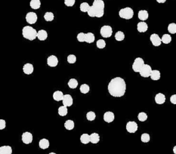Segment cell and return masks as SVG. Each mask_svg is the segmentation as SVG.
Masks as SVG:
<instances>
[{
	"instance_id": "cell-1",
	"label": "cell",
	"mask_w": 176,
	"mask_h": 154,
	"mask_svg": "<svg viewBox=\"0 0 176 154\" xmlns=\"http://www.w3.org/2000/svg\"><path fill=\"white\" fill-rule=\"evenodd\" d=\"M126 82L121 77H115L112 79L108 85V92L111 96L115 98L123 96L126 93Z\"/></svg>"
},
{
	"instance_id": "cell-2",
	"label": "cell",
	"mask_w": 176,
	"mask_h": 154,
	"mask_svg": "<svg viewBox=\"0 0 176 154\" xmlns=\"http://www.w3.org/2000/svg\"><path fill=\"white\" fill-rule=\"evenodd\" d=\"M22 34L24 38L33 41L37 37V32L32 26H26L22 30Z\"/></svg>"
},
{
	"instance_id": "cell-3",
	"label": "cell",
	"mask_w": 176,
	"mask_h": 154,
	"mask_svg": "<svg viewBox=\"0 0 176 154\" xmlns=\"http://www.w3.org/2000/svg\"><path fill=\"white\" fill-rule=\"evenodd\" d=\"M92 6L95 11V17L101 18L104 14V2L103 0H94Z\"/></svg>"
},
{
	"instance_id": "cell-4",
	"label": "cell",
	"mask_w": 176,
	"mask_h": 154,
	"mask_svg": "<svg viewBox=\"0 0 176 154\" xmlns=\"http://www.w3.org/2000/svg\"><path fill=\"white\" fill-rule=\"evenodd\" d=\"M119 15H120V17L121 18L126 19V20H129V19H132V18H133L134 11L132 10L131 8H129V7L122 8V9L119 12Z\"/></svg>"
},
{
	"instance_id": "cell-5",
	"label": "cell",
	"mask_w": 176,
	"mask_h": 154,
	"mask_svg": "<svg viewBox=\"0 0 176 154\" xmlns=\"http://www.w3.org/2000/svg\"><path fill=\"white\" fill-rule=\"evenodd\" d=\"M152 71V69H151V66L148 64H144L142 67L141 68L140 71H139V73H140L141 76L144 78H147V77H150V73Z\"/></svg>"
},
{
	"instance_id": "cell-6",
	"label": "cell",
	"mask_w": 176,
	"mask_h": 154,
	"mask_svg": "<svg viewBox=\"0 0 176 154\" xmlns=\"http://www.w3.org/2000/svg\"><path fill=\"white\" fill-rule=\"evenodd\" d=\"M101 35L104 37V38H109L110 36H112L113 33V30L112 27L110 26H108V25H105V26H103L101 28Z\"/></svg>"
},
{
	"instance_id": "cell-7",
	"label": "cell",
	"mask_w": 176,
	"mask_h": 154,
	"mask_svg": "<svg viewBox=\"0 0 176 154\" xmlns=\"http://www.w3.org/2000/svg\"><path fill=\"white\" fill-rule=\"evenodd\" d=\"M144 64V60L141 58H137L135 60L134 63L132 64V69H133V71L136 73H139L141 68L142 67V66Z\"/></svg>"
},
{
	"instance_id": "cell-8",
	"label": "cell",
	"mask_w": 176,
	"mask_h": 154,
	"mask_svg": "<svg viewBox=\"0 0 176 154\" xmlns=\"http://www.w3.org/2000/svg\"><path fill=\"white\" fill-rule=\"evenodd\" d=\"M37 15L35 12H29L26 15L27 22L30 24H33L37 21Z\"/></svg>"
},
{
	"instance_id": "cell-9",
	"label": "cell",
	"mask_w": 176,
	"mask_h": 154,
	"mask_svg": "<svg viewBox=\"0 0 176 154\" xmlns=\"http://www.w3.org/2000/svg\"><path fill=\"white\" fill-rule=\"evenodd\" d=\"M126 130L129 133H135L138 130V124L135 122H132V121L127 122Z\"/></svg>"
},
{
	"instance_id": "cell-10",
	"label": "cell",
	"mask_w": 176,
	"mask_h": 154,
	"mask_svg": "<svg viewBox=\"0 0 176 154\" xmlns=\"http://www.w3.org/2000/svg\"><path fill=\"white\" fill-rule=\"evenodd\" d=\"M22 141L25 144H31L33 141V134L30 132H26L22 134Z\"/></svg>"
},
{
	"instance_id": "cell-11",
	"label": "cell",
	"mask_w": 176,
	"mask_h": 154,
	"mask_svg": "<svg viewBox=\"0 0 176 154\" xmlns=\"http://www.w3.org/2000/svg\"><path fill=\"white\" fill-rule=\"evenodd\" d=\"M62 102L63 105H64V107H67L72 106L73 103V98L70 94H64Z\"/></svg>"
},
{
	"instance_id": "cell-12",
	"label": "cell",
	"mask_w": 176,
	"mask_h": 154,
	"mask_svg": "<svg viewBox=\"0 0 176 154\" xmlns=\"http://www.w3.org/2000/svg\"><path fill=\"white\" fill-rule=\"evenodd\" d=\"M47 64L51 67H55L58 64V59L54 55H51L47 59Z\"/></svg>"
},
{
	"instance_id": "cell-13",
	"label": "cell",
	"mask_w": 176,
	"mask_h": 154,
	"mask_svg": "<svg viewBox=\"0 0 176 154\" xmlns=\"http://www.w3.org/2000/svg\"><path fill=\"white\" fill-rule=\"evenodd\" d=\"M150 41L152 42L153 45L154 46H160L162 43L161 42V38L156 33H154L150 36Z\"/></svg>"
},
{
	"instance_id": "cell-14",
	"label": "cell",
	"mask_w": 176,
	"mask_h": 154,
	"mask_svg": "<svg viewBox=\"0 0 176 154\" xmlns=\"http://www.w3.org/2000/svg\"><path fill=\"white\" fill-rule=\"evenodd\" d=\"M114 118H115L114 113L113 112H110V111H107L104 115V120L108 123L112 122L114 120Z\"/></svg>"
},
{
	"instance_id": "cell-15",
	"label": "cell",
	"mask_w": 176,
	"mask_h": 154,
	"mask_svg": "<svg viewBox=\"0 0 176 154\" xmlns=\"http://www.w3.org/2000/svg\"><path fill=\"white\" fill-rule=\"evenodd\" d=\"M33 70H34L33 66V64H24V67H23V71H24V73L27 75L32 74L33 72Z\"/></svg>"
},
{
	"instance_id": "cell-16",
	"label": "cell",
	"mask_w": 176,
	"mask_h": 154,
	"mask_svg": "<svg viewBox=\"0 0 176 154\" xmlns=\"http://www.w3.org/2000/svg\"><path fill=\"white\" fill-rule=\"evenodd\" d=\"M155 101L157 104H164L165 101H166V96L162 93H158L155 96Z\"/></svg>"
},
{
	"instance_id": "cell-17",
	"label": "cell",
	"mask_w": 176,
	"mask_h": 154,
	"mask_svg": "<svg viewBox=\"0 0 176 154\" xmlns=\"http://www.w3.org/2000/svg\"><path fill=\"white\" fill-rule=\"evenodd\" d=\"M137 29H138V32L145 33L148 29L147 24L145 22H144V21H141V22L138 24V25H137Z\"/></svg>"
},
{
	"instance_id": "cell-18",
	"label": "cell",
	"mask_w": 176,
	"mask_h": 154,
	"mask_svg": "<svg viewBox=\"0 0 176 154\" xmlns=\"http://www.w3.org/2000/svg\"><path fill=\"white\" fill-rule=\"evenodd\" d=\"M48 37V33L46 30H40L37 32V38L40 40V41H44Z\"/></svg>"
},
{
	"instance_id": "cell-19",
	"label": "cell",
	"mask_w": 176,
	"mask_h": 154,
	"mask_svg": "<svg viewBox=\"0 0 176 154\" xmlns=\"http://www.w3.org/2000/svg\"><path fill=\"white\" fill-rule=\"evenodd\" d=\"M49 145H50L49 141H48V140L46 139V138L41 139V140H39V146L40 148L42 149V150H46V149L48 148Z\"/></svg>"
},
{
	"instance_id": "cell-20",
	"label": "cell",
	"mask_w": 176,
	"mask_h": 154,
	"mask_svg": "<svg viewBox=\"0 0 176 154\" xmlns=\"http://www.w3.org/2000/svg\"><path fill=\"white\" fill-rule=\"evenodd\" d=\"M64 95L62 92L60 91H56V92H54L53 94V98H54V100L56 101H62L63 98H64Z\"/></svg>"
},
{
	"instance_id": "cell-21",
	"label": "cell",
	"mask_w": 176,
	"mask_h": 154,
	"mask_svg": "<svg viewBox=\"0 0 176 154\" xmlns=\"http://www.w3.org/2000/svg\"><path fill=\"white\" fill-rule=\"evenodd\" d=\"M148 17H149V14H148V12L146 10H141L138 12V18L142 21L146 20Z\"/></svg>"
},
{
	"instance_id": "cell-22",
	"label": "cell",
	"mask_w": 176,
	"mask_h": 154,
	"mask_svg": "<svg viewBox=\"0 0 176 154\" xmlns=\"http://www.w3.org/2000/svg\"><path fill=\"white\" fill-rule=\"evenodd\" d=\"M12 149L10 146L0 147V154H12Z\"/></svg>"
},
{
	"instance_id": "cell-23",
	"label": "cell",
	"mask_w": 176,
	"mask_h": 154,
	"mask_svg": "<svg viewBox=\"0 0 176 154\" xmlns=\"http://www.w3.org/2000/svg\"><path fill=\"white\" fill-rule=\"evenodd\" d=\"M150 77L151 79L156 81V80H159L160 79V72L159 70H152L150 73Z\"/></svg>"
},
{
	"instance_id": "cell-24",
	"label": "cell",
	"mask_w": 176,
	"mask_h": 154,
	"mask_svg": "<svg viewBox=\"0 0 176 154\" xmlns=\"http://www.w3.org/2000/svg\"><path fill=\"white\" fill-rule=\"evenodd\" d=\"M100 140V136L97 133H92L90 135V142L92 144H98Z\"/></svg>"
},
{
	"instance_id": "cell-25",
	"label": "cell",
	"mask_w": 176,
	"mask_h": 154,
	"mask_svg": "<svg viewBox=\"0 0 176 154\" xmlns=\"http://www.w3.org/2000/svg\"><path fill=\"white\" fill-rule=\"evenodd\" d=\"M30 5L33 9H39L41 6V2L40 0H31Z\"/></svg>"
},
{
	"instance_id": "cell-26",
	"label": "cell",
	"mask_w": 176,
	"mask_h": 154,
	"mask_svg": "<svg viewBox=\"0 0 176 154\" xmlns=\"http://www.w3.org/2000/svg\"><path fill=\"white\" fill-rule=\"evenodd\" d=\"M80 141L84 144H87L90 142V135L88 134H83L80 137Z\"/></svg>"
},
{
	"instance_id": "cell-27",
	"label": "cell",
	"mask_w": 176,
	"mask_h": 154,
	"mask_svg": "<svg viewBox=\"0 0 176 154\" xmlns=\"http://www.w3.org/2000/svg\"><path fill=\"white\" fill-rule=\"evenodd\" d=\"M94 36L92 33H88L86 34V39H85V42L87 43H92L94 41Z\"/></svg>"
},
{
	"instance_id": "cell-28",
	"label": "cell",
	"mask_w": 176,
	"mask_h": 154,
	"mask_svg": "<svg viewBox=\"0 0 176 154\" xmlns=\"http://www.w3.org/2000/svg\"><path fill=\"white\" fill-rule=\"evenodd\" d=\"M74 126H75V125H74V122L73 120H67L64 123V127L67 130H72V129H73Z\"/></svg>"
},
{
	"instance_id": "cell-29",
	"label": "cell",
	"mask_w": 176,
	"mask_h": 154,
	"mask_svg": "<svg viewBox=\"0 0 176 154\" xmlns=\"http://www.w3.org/2000/svg\"><path fill=\"white\" fill-rule=\"evenodd\" d=\"M67 113H68V110L66 107L61 106L58 108V114L60 116H65L67 114Z\"/></svg>"
},
{
	"instance_id": "cell-30",
	"label": "cell",
	"mask_w": 176,
	"mask_h": 154,
	"mask_svg": "<svg viewBox=\"0 0 176 154\" xmlns=\"http://www.w3.org/2000/svg\"><path fill=\"white\" fill-rule=\"evenodd\" d=\"M68 86L70 88L74 89L78 86V82L76 79H70L68 82Z\"/></svg>"
},
{
	"instance_id": "cell-31",
	"label": "cell",
	"mask_w": 176,
	"mask_h": 154,
	"mask_svg": "<svg viewBox=\"0 0 176 154\" xmlns=\"http://www.w3.org/2000/svg\"><path fill=\"white\" fill-rule=\"evenodd\" d=\"M171 41H172V37L169 34H164L161 38V42H163L164 44H169L170 43Z\"/></svg>"
},
{
	"instance_id": "cell-32",
	"label": "cell",
	"mask_w": 176,
	"mask_h": 154,
	"mask_svg": "<svg viewBox=\"0 0 176 154\" xmlns=\"http://www.w3.org/2000/svg\"><path fill=\"white\" fill-rule=\"evenodd\" d=\"M115 39H116V41H119V42L122 41V40L125 39L124 33L122 32V31H118V32L115 34Z\"/></svg>"
},
{
	"instance_id": "cell-33",
	"label": "cell",
	"mask_w": 176,
	"mask_h": 154,
	"mask_svg": "<svg viewBox=\"0 0 176 154\" xmlns=\"http://www.w3.org/2000/svg\"><path fill=\"white\" fill-rule=\"evenodd\" d=\"M80 92L82 93V94H87L89 92V90H90V88H89V86L87 84H82V85L80 86Z\"/></svg>"
},
{
	"instance_id": "cell-34",
	"label": "cell",
	"mask_w": 176,
	"mask_h": 154,
	"mask_svg": "<svg viewBox=\"0 0 176 154\" xmlns=\"http://www.w3.org/2000/svg\"><path fill=\"white\" fill-rule=\"evenodd\" d=\"M54 14L52 12H46L44 15V18L46 21H52L54 20Z\"/></svg>"
},
{
	"instance_id": "cell-35",
	"label": "cell",
	"mask_w": 176,
	"mask_h": 154,
	"mask_svg": "<svg viewBox=\"0 0 176 154\" xmlns=\"http://www.w3.org/2000/svg\"><path fill=\"white\" fill-rule=\"evenodd\" d=\"M89 8H90V5L87 2H82V4L80 5V11L82 12H87Z\"/></svg>"
},
{
	"instance_id": "cell-36",
	"label": "cell",
	"mask_w": 176,
	"mask_h": 154,
	"mask_svg": "<svg viewBox=\"0 0 176 154\" xmlns=\"http://www.w3.org/2000/svg\"><path fill=\"white\" fill-rule=\"evenodd\" d=\"M168 31L172 34H175L176 33V24L172 23L168 26Z\"/></svg>"
},
{
	"instance_id": "cell-37",
	"label": "cell",
	"mask_w": 176,
	"mask_h": 154,
	"mask_svg": "<svg viewBox=\"0 0 176 154\" xmlns=\"http://www.w3.org/2000/svg\"><path fill=\"white\" fill-rule=\"evenodd\" d=\"M86 118L88 121H93L96 118V115L93 111H89V112L86 114Z\"/></svg>"
},
{
	"instance_id": "cell-38",
	"label": "cell",
	"mask_w": 176,
	"mask_h": 154,
	"mask_svg": "<svg viewBox=\"0 0 176 154\" xmlns=\"http://www.w3.org/2000/svg\"><path fill=\"white\" fill-rule=\"evenodd\" d=\"M138 119L141 122H145V121L147 119V115L144 112H141L138 114Z\"/></svg>"
},
{
	"instance_id": "cell-39",
	"label": "cell",
	"mask_w": 176,
	"mask_h": 154,
	"mask_svg": "<svg viewBox=\"0 0 176 154\" xmlns=\"http://www.w3.org/2000/svg\"><path fill=\"white\" fill-rule=\"evenodd\" d=\"M96 45L98 48L102 49V48H105V46H106V42H105V41H104V39H99L97 41Z\"/></svg>"
},
{
	"instance_id": "cell-40",
	"label": "cell",
	"mask_w": 176,
	"mask_h": 154,
	"mask_svg": "<svg viewBox=\"0 0 176 154\" xmlns=\"http://www.w3.org/2000/svg\"><path fill=\"white\" fill-rule=\"evenodd\" d=\"M141 140L142 142L144 143L149 142V141H150V135H149L147 133H144V134H141Z\"/></svg>"
},
{
	"instance_id": "cell-41",
	"label": "cell",
	"mask_w": 176,
	"mask_h": 154,
	"mask_svg": "<svg viewBox=\"0 0 176 154\" xmlns=\"http://www.w3.org/2000/svg\"><path fill=\"white\" fill-rule=\"evenodd\" d=\"M76 61V57L74 54H70L67 57V62L69 64H74Z\"/></svg>"
},
{
	"instance_id": "cell-42",
	"label": "cell",
	"mask_w": 176,
	"mask_h": 154,
	"mask_svg": "<svg viewBox=\"0 0 176 154\" xmlns=\"http://www.w3.org/2000/svg\"><path fill=\"white\" fill-rule=\"evenodd\" d=\"M87 13H88L89 17H91V18H94V17H95V11H94V7L92 5L90 6V8H89V9L88 10Z\"/></svg>"
},
{
	"instance_id": "cell-43",
	"label": "cell",
	"mask_w": 176,
	"mask_h": 154,
	"mask_svg": "<svg viewBox=\"0 0 176 154\" xmlns=\"http://www.w3.org/2000/svg\"><path fill=\"white\" fill-rule=\"evenodd\" d=\"M85 39H86V34H85L84 33H80L77 35V39H78L79 42H85Z\"/></svg>"
},
{
	"instance_id": "cell-44",
	"label": "cell",
	"mask_w": 176,
	"mask_h": 154,
	"mask_svg": "<svg viewBox=\"0 0 176 154\" xmlns=\"http://www.w3.org/2000/svg\"><path fill=\"white\" fill-rule=\"evenodd\" d=\"M75 2H76V0H64V4L68 7H71V6L74 5Z\"/></svg>"
},
{
	"instance_id": "cell-45",
	"label": "cell",
	"mask_w": 176,
	"mask_h": 154,
	"mask_svg": "<svg viewBox=\"0 0 176 154\" xmlns=\"http://www.w3.org/2000/svg\"><path fill=\"white\" fill-rule=\"evenodd\" d=\"M6 126V122L4 119H0V130H3Z\"/></svg>"
},
{
	"instance_id": "cell-46",
	"label": "cell",
	"mask_w": 176,
	"mask_h": 154,
	"mask_svg": "<svg viewBox=\"0 0 176 154\" xmlns=\"http://www.w3.org/2000/svg\"><path fill=\"white\" fill-rule=\"evenodd\" d=\"M170 101L172 104H176V95L175 94H173L172 95L170 98Z\"/></svg>"
},
{
	"instance_id": "cell-47",
	"label": "cell",
	"mask_w": 176,
	"mask_h": 154,
	"mask_svg": "<svg viewBox=\"0 0 176 154\" xmlns=\"http://www.w3.org/2000/svg\"><path fill=\"white\" fill-rule=\"evenodd\" d=\"M166 0H156V2H159V3H164L166 2Z\"/></svg>"
},
{
	"instance_id": "cell-48",
	"label": "cell",
	"mask_w": 176,
	"mask_h": 154,
	"mask_svg": "<svg viewBox=\"0 0 176 154\" xmlns=\"http://www.w3.org/2000/svg\"><path fill=\"white\" fill-rule=\"evenodd\" d=\"M173 152H174L175 154H176V147L175 146L174 148H173Z\"/></svg>"
},
{
	"instance_id": "cell-49",
	"label": "cell",
	"mask_w": 176,
	"mask_h": 154,
	"mask_svg": "<svg viewBox=\"0 0 176 154\" xmlns=\"http://www.w3.org/2000/svg\"><path fill=\"white\" fill-rule=\"evenodd\" d=\"M48 154H56V153H50Z\"/></svg>"
},
{
	"instance_id": "cell-50",
	"label": "cell",
	"mask_w": 176,
	"mask_h": 154,
	"mask_svg": "<svg viewBox=\"0 0 176 154\" xmlns=\"http://www.w3.org/2000/svg\"></svg>"
}]
</instances>
